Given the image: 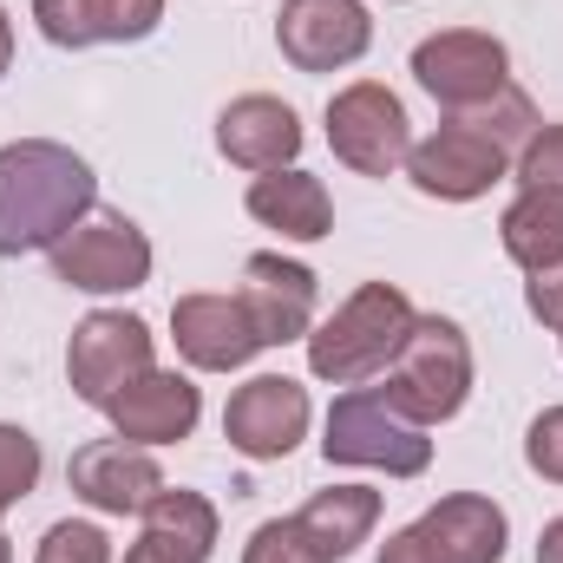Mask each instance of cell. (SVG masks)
<instances>
[{
	"mask_svg": "<svg viewBox=\"0 0 563 563\" xmlns=\"http://www.w3.org/2000/svg\"><path fill=\"white\" fill-rule=\"evenodd\" d=\"M538 563H563V518L544 525V538H538Z\"/></svg>",
	"mask_w": 563,
	"mask_h": 563,
	"instance_id": "cell-31",
	"label": "cell"
},
{
	"mask_svg": "<svg viewBox=\"0 0 563 563\" xmlns=\"http://www.w3.org/2000/svg\"><path fill=\"white\" fill-rule=\"evenodd\" d=\"M217 151L243 170H282L301 151V119H295V106H282L269 92H243L217 119Z\"/></svg>",
	"mask_w": 563,
	"mask_h": 563,
	"instance_id": "cell-17",
	"label": "cell"
},
{
	"mask_svg": "<svg viewBox=\"0 0 563 563\" xmlns=\"http://www.w3.org/2000/svg\"><path fill=\"white\" fill-rule=\"evenodd\" d=\"M301 432H308V387L288 374H256L223 407V439L243 459H288L301 445Z\"/></svg>",
	"mask_w": 563,
	"mask_h": 563,
	"instance_id": "cell-11",
	"label": "cell"
},
{
	"mask_svg": "<svg viewBox=\"0 0 563 563\" xmlns=\"http://www.w3.org/2000/svg\"><path fill=\"white\" fill-rule=\"evenodd\" d=\"M525 459H531V472H538V478L563 485V407H551V413H538V420H531Z\"/></svg>",
	"mask_w": 563,
	"mask_h": 563,
	"instance_id": "cell-28",
	"label": "cell"
},
{
	"mask_svg": "<svg viewBox=\"0 0 563 563\" xmlns=\"http://www.w3.org/2000/svg\"><path fill=\"white\" fill-rule=\"evenodd\" d=\"M525 301H531V314H538L544 328H563V263L538 269V276H531V288H525Z\"/></svg>",
	"mask_w": 563,
	"mask_h": 563,
	"instance_id": "cell-29",
	"label": "cell"
},
{
	"mask_svg": "<svg viewBox=\"0 0 563 563\" xmlns=\"http://www.w3.org/2000/svg\"><path fill=\"white\" fill-rule=\"evenodd\" d=\"M151 328L125 308H92L79 328H73V347H66V380L86 407H112L139 374H151Z\"/></svg>",
	"mask_w": 563,
	"mask_h": 563,
	"instance_id": "cell-7",
	"label": "cell"
},
{
	"mask_svg": "<svg viewBox=\"0 0 563 563\" xmlns=\"http://www.w3.org/2000/svg\"><path fill=\"white\" fill-rule=\"evenodd\" d=\"M420 544L432 551V563H498L505 544H511V525H505V505L478 498V492H452L426 511Z\"/></svg>",
	"mask_w": 563,
	"mask_h": 563,
	"instance_id": "cell-18",
	"label": "cell"
},
{
	"mask_svg": "<svg viewBox=\"0 0 563 563\" xmlns=\"http://www.w3.org/2000/svg\"><path fill=\"white\" fill-rule=\"evenodd\" d=\"M558 334H563V328H558Z\"/></svg>",
	"mask_w": 563,
	"mask_h": 563,
	"instance_id": "cell-34",
	"label": "cell"
},
{
	"mask_svg": "<svg viewBox=\"0 0 563 563\" xmlns=\"http://www.w3.org/2000/svg\"><path fill=\"white\" fill-rule=\"evenodd\" d=\"M505 73H511L505 40L472 33V26L432 33V40H420V46H413V79H420V86L439 99V106H445V112H472V106H485L498 86H511Z\"/></svg>",
	"mask_w": 563,
	"mask_h": 563,
	"instance_id": "cell-8",
	"label": "cell"
},
{
	"mask_svg": "<svg viewBox=\"0 0 563 563\" xmlns=\"http://www.w3.org/2000/svg\"><path fill=\"white\" fill-rule=\"evenodd\" d=\"M139 518L144 531L125 551V563H210V551H217V505L203 492H184V485L170 492L164 485Z\"/></svg>",
	"mask_w": 563,
	"mask_h": 563,
	"instance_id": "cell-16",
	"label": "cell"
},
{
	"mask_svg": "<svg viewBox=\"0 0 563 563\" xmlns=\"http://www.w3.org/2000/svg\"><path fill=\"white\" fill-rule=\"evenodd\" d=\"M380 563H432V551L420 544V531L407 525V531H394V538L380 544Z\"/></svg>",
	"mask_w": 563,
	"mask_h": 563,
	"instance_id": "cell-30",
	"label": "cell"
},
{
	"mask_svg": "<svg viewBox=\"0 0 563 563\" xmlns=\"http://www.w3.org/2000/svg\"><path fill=\"white\" fill-rule=\"evenodd\" d=\"M413 301L394 282H361L321 328H308V367L328 387H367L374 374L394 367L400 341L413 334Z\"/></svg>",
	"mask_w": 563,
	"mask_h": 563,
	"instance_id": "cell-2",
	"label": "cell"
},
{
	"mask_svg": "<svg viewBox=\"0 0 563 563\" xmlns=\"http://www.w3.org/2000/svg\"><path fill=\"white\" fill-rule=\"evenodd\" d=\"M295 518H301V531L314 538L321 558L341 563L374 538V525H380V492H374V485H328V492H314Z\"/></svg>",
	"mask_w": 563,
	"mask_h": 563,
	"instance_id": "cell-21",
	"label": "cell"
},
{
	"mask_svg": "<svg viewBox=\"0 0 563 563\" xmlns=\"http://www.w3.org/2000/svg\"><path fill=\"white\" fill-rule=\"evenodd\" d=\"M243 563H328V558L314 551V538L301 531V518H269V525L250 531Z\"/></svg>",
	"mask_w": 563,
	"mask_h": 563,
	"instance_id": "cell-26",
	"label": "cell"
},
{
	"mask_svg": "<svg viewBox=\"0 0 563 563\" xmlns=\"http://www.w3.org/2000/svg\"><path fill=\"white\" fill-rule=\"evenodd\" d=\"M374 40V20L361 0H282L276 46L295 73H334L354 66Z\"/></svg>",
	"mask_w": 563,
	"mask_h": 563,
	"instance_id": "cell-9",
	"label": "cell"
},
{
	"mask_svg": "<svg viewBox=\"0 0 563 563\" xmlns=\"http://www.w3.org/2000/svg\"><path fill=\"white\" fill-rule=\"evenodd\" d=\"M46 256H53V276L66 288H86V295H132L151 276V243H144V230L125 210L79 217Z\"/></svg>",
	"mask_w": 563,
	"mask_h": 563,
	"instance_id": "cell-5",
	"label": "cell"
},
{
	"mask_svg": "<svg viewBox=\"0 0 563 563\" xmlns=\"http://www.w3.org/2000/svg\"><path fill=\"white\" fill-rule=\"evenodd\" d=\"M505 164H511V151H498L485 132H472L465 119H445L426 144H413L407 177L420 184L426 197H439V203H472V197H485L505 177Z\"/></svg>",
	"mask_w": 563,
	"mask_h": 563,
	"instance_id": "cell-10",
	"label": "cell"
},
{
	"mask_svg": "<svg viewBox=\"0 0 563 563\" xmlns=\"http://www.w3.org/2000/svg\"><path fill=\"white\" fill-rule=\"evenodd\" d=\"M33 563H112V538H106L99 525L59 518V525H46V538H40Z\"/></svg>",
	"mask_w": 563,
	"mask_h": 563,
	"instance_id": "cell-25",
	"label": "cell"
},
{
	"mask_svg": "<svg viewBox=\"0 0 563 563\" xmlns=\"http://www.w3.org/2000/svg\"><path fill=\"white\" fill-rule=\"evenodd\" d=\"M236 301H243V314H250L263 347L308 341V328H314V269H301L288 256H250Z\"/></svg>",
	"mask_w": 563,
	"mask_h": 563,
	"instance_id": "cell-14",
	"label": "cell"
},
{
	"mask_svg": "<svg viewBox=\"0 0 563 563\" xmlns=\"http://www.w3.org/2000/svg\"><path fill=\"white\" fill-rule=\"evenodd\" d=\"M7 66H13V20H7V7H0V79H7Z\"/></svg>",
	"mask_w": 563,
	"mask_h": 563,
	"instance_id": "cell-32",
	"label": "cell"
},
{
	"mask_svg": "<svg viewBox=\"0 0 563 563\" xmlns=\"http://www.w3.org/2000/svg\"><path fill=\"white\" fill-rule=\"evenodd\" d=\"M452 119H465L472 132H485V139L498 144V151H525L531 144V132H538V112H531V99L518 92V86H498L485 106H472V112H452Z\"/></svg>",
	"mask_w": 563,
	"mask_h": 563,
	"instance_id": "cell-23",
	"label": "cell"
},
{
	"mask_svg": "<svg viewBox=\"0 0 563 563\" xmlns=\"http://www.w3.org/2000/svg\"><path fill=\"white\" fill-rule=\"evenodd\" d=\"M106 413H112V426H119V439H132V445H177V439L197 432L203 394H197V380L151 367V374H139Z\"/></svg>",
	"mask_w": 563,
	"mask_h": 563,
	"instance_id": "cell-15",
	"label": "cell"
},
{
	"mask_svg": "<svg viewBox=\"0 0 563 563\" xmlns=\"http://www.w3.org/2000/svg\"><path fill=\"white\" fill-rule=\"evenodd\" d=\"M328 144L347 170L361 177H394L413 157V125L407 106L380 86V79H354L328 99Z\"/></svg>",
	"mask_w": 563,
	"mask_h": 563,
	"instance_id": "cell-6",
	"label": "cell"
},
{
	"mask_svg": "<svg viewBox=\"0 0 563 563\" xmlns=\"http://www.w3.org/2000/svg\"><path fill=\"white\" fill-rule=\"evenodd\" d=\"M250 217L282 230L288 243H321L334 230V203H328V184L301 164H282V170H256L250 184Z\"/></svg>",
	"mask_w": 563,
	"mask_h": 563,
	"instance_id": "cell-20",
	"label": "cell"
},
{
	"mask_svg": "<svg viewBox=\"0 0 563 563\" xmlns=\"http://www.w3.org/2000/svg\"><path fill=\"white\" fill-rule=\"evenodd\" d=\"M33 20L53 46H125L157 33L164 0H33Z\"/></svg>",
	"mask_w": 563,
	"mask_h": 563,
	"instance_id": "cell-19",
	"label": "cell"
},
{
	"mask_svg": "<svg viewBox=\"0 0 563 563\" xmlns=\"http://www.w3.org/2000/svg\"><path fill=\"white\" fill-rule=\"evenodd\" d=\"M66 485H73V498H86L92 511L125 518V511H144V505L164 492V472H157V459H151L144 445H132V439H92V445L73 452Z\"/></svg>",
	"mask_w": 563,
	"mask_h": 563,
	"instance_id": "cell-13",
	"label": "cell"
},
{
	"mask_svg": "<svg viewBox=\"0 0 563 563\" xmlns=\"http://www.w3.org/2000/svg\"><path fill=\"white\" fill-rule=\"evenodd\" d=\"M518 177H525V190H563V125L531 132V144L518 151Z\"/></svg>",
	"mask_w": 563,
	"mask_h": 563,
	"instance_id": "cell-27",
	"label": "cell"
},
{
	"mask_svg": "<svg viewBox=\"0 0 563 563\" xmlns=\"http://www.w3.org/2000/svg\"><path fill=\"white\" fill-rule=\"evenodd\" d=\"M0 563H13V551H7V538H0Z\"/></svg>",
	"mask_w": 563,
	"mask_h": 563,
	"instance_id": "cell-33",
	"label": "cell"
},
{
	"mask_svg": "<svg viewBox=\"0 0 563 563\" xmlns=\"http://www.w3.org/2000/svg\"><path fill=\"white\" fill-rule=\"evenodd\" d=\"M40 485V439L26 426H0V518Z\"/></svg>",
	"mask_w": 563,
	"mask_h": 563,
	"instance_id": "cell-24",
	"label": "cell"
},
{
	"mask_svg": "<svg viewBox=\"0 0 563 563\" xmlns=\"http://www.w3.org/2000/svg\"><path fill=\"white\" fill-rule=\"evenodd\" d=\"M498 236H505V256L531 276L563 263V190H518L498 217Z\"/></svg>",
	"mask_w": 563,
	"mask_h": 563,
	"instance_id": "cell-22",
	"label": "cell"
},
{
	"mask_svg": "<svg viewBox=\"0 0 563 563\" xmlns=\"http://www.w3.org/2000/svg\"><path fill=\"white\" fill-rule=\"evenodd\" d=\"M328 465H367L387 478H420L432 465V439L413 426L380 387H354L328 407V439H321Z\"/></svg>",
	"mask_w": 563,
	"mask_h": 563,
	"instance_id": "cell-4",
	"label": "cell"
},
{
	"mask_svg": "<svg viewBox=\"0 0 563 563\" xmlns=\"http://www.w3.org/2000/svg\"><path fill=\"white\" fill-rule=\"evenodd\" d=\"M92 210H99V177L73 144H0V256L53 250Z\"/></svg>",
	"mask_w": 563,
	"mask_h": 563,
	"instance_id": "cell-1",
	"label": "cell"
},
{
	"mask_svg": "<svg viewBox=\"0 0 563 563\" xmlns=\"http://www.w3.org/2000/svg\"><path fill=\"white\" fill-rule=\"evenodd\" d=\"M170 334H177V354L203 374H236L263 354L236 295H177L170 301Z\"/></svg>",
	"mask_w": 563,
	"mask_h": 563,
	"instance_id": "cell-12",
	"label": "cell"
},
{
	"mask_svg": "<svg viewBox=\"0 0 563 563\" xmlns=\"http://www.w3.org/2000/svg\"><path fill=\"white\" fill-rule=\"evenodd\" d=\"M413 426H439L452 420L472 394V341L452 314H420L413 334L400 341L387 387H380Z\"/></svg>",
	"mask_w": 563,
	"mask_h": 563,
	"instance_id": "cell-3",
	"label": "cell"
}]
</instances>
